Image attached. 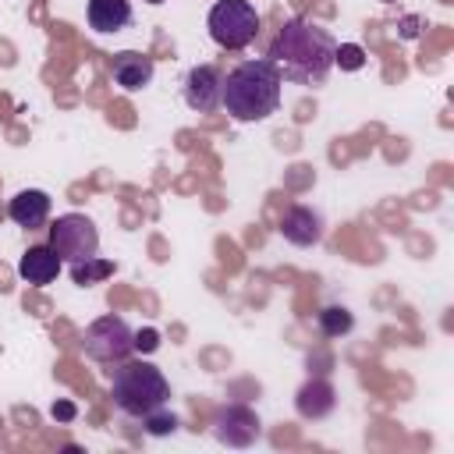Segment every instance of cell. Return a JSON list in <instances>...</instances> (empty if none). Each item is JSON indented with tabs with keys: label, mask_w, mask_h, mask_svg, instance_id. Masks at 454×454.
<instances>
[{
	"label": "cell",
	"mask_w": 454,
	"mask_h": 454,
	"mask_svg": "<svg viewBox=\"0 0 454 454\" xmlns=\"http://www.w3.org/2000/svg\"><path fill=\"white\" fill-rule=\"evenodd\" d=\"M213 433L220 443L227 447H248L259 440V419L252 408L245 404H227L216 411V422H213Z\"/></svg>",
	"instance_id": "cell-8"
},
{
	"label": "cell",
	"mask_w": 454,
	"mask_h": 454,
	"mask_svg": "<svg viewBox=\"0 0 454 454\" xmlns=\"http://www.w3.org/2000/svg\"><path fill=\"white\" fill-rule=\"evenodd\" d=\"M106 277H114V262L103 259V255H92V259H82V262H71V280L78 287H92V284H103Z\"/></svg>",
	"instance_id": "cell-15"
},
{
	"label": "cell",
	"mask_w": 454,
	"mask_h": 454,
	"mask_svg": "<svg viewBox=\"0 0 454 454\" xmlns=\"http://www.w3.org/2000/svg\"><path fill=\"white\" fill-rule=\"evenodd\" d=\"M85 14L96 32H121L131 25V0H89Z\"/></svg>",
	"instance_id": "cell-14"
},
{
	"label": "cell",
	"mask_w": 454,
	"mask_h": 454,
	"mask_svg": "<svg viewBox=\"0 0 454 454\" xmlns=\"http://www.w3.org/2000/svg\"><path fill=\"white\" fill-rule=\"evenodd\" d=\"M337 39L312 18H287L270 43L266 60L291 85H323L333 67Z\"/></svg>",
	"instance_id": "cell-1"
},
{
	"label": "cell",
	"mask_w": 454,
	"mask_h": 454,
	"mask_svg": "<svg viewBox=\"0 0 454 454\" xmlns=\"http://www.w3.org/2000/svg\"><path fill=\"white\" fill-rule=\"evenodd\" d=\"M46 245L60 255V262L71 266V262L99 255V231L85 213H64L50 223V241Z\"/></svg>",
	"instance_id": "cell-5"
},
{
	"label": "cell",
	"mask_w": 454,
	"mask_h": 454,
	"mask_svg": "<svg viewBox=\"0 0 454 454\" xmlns=\"http://www.w3.org/2000/svg\"><path fill=\"white\" fill-rule=\"evenodd\" d=\"M60 255L50 248V245H32V248H25V255L18 259V277L25 280V284H32V287H46V284H53L57 280V273H60Z\"/></svg>",
	"instance_id": "cell-11"
},
{
	"label": "cell",
	"mask_w": 454,
	"mask_h": 454,
	"mask_svg": "<svg viewBox=\"0 0 454 454\" xmlns=\"http://www.w3.org/2000/svg\"><path fill=\"white\" fill-rule=\"evenodd\" d=\"M223 99V71L216 64H195L184 74V103L199 114H213Z\"/></svg>",
	"instance_id": "cell-7"
},
{
	"label": "cell",
	"mask_w": 454,
	"mask_h": 454,
	"mask_svg": "<svg viewBox=\"0 0 454 454\" xmlns=\"http://www.w3.org/2000/svg\"><path fill=\"white\" fill-rule=\"evenodd\" d=\"M142 422H145V433H153V436H167V433H174V429H177V415H174V411H167V404H163V408H156V411H149Z\"/></svg>",
	"instance_id": "cell-18"
},
{
	"label": "cell",
	"mask_w": 454,
	"mask_h": 454,
	"mask_svg": "<svg viewBox=\"0 0 454 454\" xmlns=\"http://www.w3.org/2000/svg\"><path fill=\"white\" fill-rule=\"evenodd\" d=\"M333 64H337L340 71H362V67H365V50H362L358 43H340V46L333 50Z\"/></svg>",
	"instance_id": "cell-17"
},
{
	"label": "cell",
	"mask_w": 454,
	"mask_h": 454,
	"mask_svg": "<svg viewBox=\"0 0 454 454\" xmlns=\"http://www.w3.org/2000/svg\"><path fill=\"white\" fill-rule=\"evenodd\" d=\"M422 18L419 14H408V18H401L397 21V32H401V39H419V32H422Z\"/></svg>",
	"instance_id": "cell-20"
},
{
	"label": "cell",
	"mask_w": 454,
	"mask_h": 454,
	"mask_svg": "<svg viewBox=\"0 0 454 454\" xmlns=\"http://www.w3.org/2000/svg\"><path fill=\"white\" fill-rule=\"evenodd\" d=\"M160 348V330L145 326V330H135V351H156Z\"/></svg>",
	"instance_id": "cell-19"
},
{
	"label": "cell",
	"mask_w": 454,
	"mask_h": 454,
	"mask_svg": "<svg viewBox=\"0 0 454 454\" xmlns=\"http://www.w3.org/2000/svg\"><path fill=\"white\" fill-rule=\"evenodd\" d=\"M110 74H114V85H121L124 92H142L153 82L156 64H153V57H145L138 50H121L110 60Z\"/></svg>",
	"instance_id": "cell-9"
},
{
	"label": "cell",
	"mask_w": 454,
	"mask_h": 454,
	"mask_svg": "<svg viewBox=\"0 0 454 454\" xmlns=\"http://www.w3.org/2000/svg\"><path fill=\"white\" fill-rule=\"evenodd\" d=\"M380 4H394V0H380Z\"/></svg>",
	"instance_id": "cell-23"
},
{
	"label": "cell",
	"mask_w": 454,
	"mask_h": 454,
	"mask_svg": "<svg viewBox=\"0 0 454 454\" xmlns=\"http://www.w3.org/2000/svg\"><path fill=\"white\" fill-rule=\"evenodd\" d=\"M316 323H319V333L323 337H344L355 326V316L344 305H326V309H319Z\"/></svg>",
	"instance_id": "cell-16"
},
{
	"label": "cell",
	"mask_w": 454,
	"mask_h": 454,
	"mask_svg": "<svg viewBox=\"0 0 454 454\" xmlns=\"http://www.w3.org/2000/svg\"><path fill=\"white\" fill-rule=\"evenodd\" d=\"M294 408H298L301 419H326L337 408V394L326 380H309V383H301V390L294 397Z\"/></svg>",
	"instance_id": "cell-13"
},
{
	"label": "cell",
	"mask_w": 454,
	"mask_h": 454,
	"mask_svg": "<svg viewBox=\"0 0 454 454\" xmlns=\"http://www.w3.org/2000/svg\"><path fill=\"white\" fill-rule=\"evenodd\" d=\"M280 238L291 241V245H298V248L319 245V238H323V216L312 206H291L280 216Z\"/></svg>",
	"instance_id": "cell-10"
},
{
	"label": "cell",
	"mask_w": 454,
	"mask_h": 454,
	"mask_svg": "<svg viewBox=\"0 0 454 454\" xmlns=\"http://www.w3.org/2000/svg\"><path fill=\"white\" fill-rule=\"evenodd\" d=\"M50 415H53L57 422H71V419L78 415V408H74L71 401H53V408H50Z\"/></svg>",
	"instance_id": "cell-21"
},
{
	"label": "cell",
	"mask_w": 454,
	"mask_h": 454,
	"mask_svg": "<svg viewBox=\"0 0 454 454\" xmlns=\"http://www.w3.org/2000/svg\"><path fill=\"white\" fill-rule=\"evenodd\" d=\"M7 216H11L18 227L39 231V227L50 220V195H46L43 188H21V192L7 202Z\"/></svg>",
	"instance_id": "cell-12"
},
{
	"label": "cell",
	"mask_w": 454,
	"mask_h": 454,
	"mask_svg": "<svg viewBox=\"0 0 454 454\" xmlns=\"http://www.w3.org/2000/svg\"><path fill=\"white\" fill-rule=\"evenodd\" d=\"M82 344H85V355L89 358H96V362H124L131 351H135V330L121 319V316H99V319H92L89 326H85V337H82Z\"/></svg>",
	"instance_id": "cell-6"
},
{
	"label": "cell",
	"mask_w": 454,
	"mask_h": 454,
	"mask_svg": "<svg viewBox=\"0 0 454 454\" xmlns=\"http://www.w3.org/2000/svg\"><path fill=\"white\" fill-rule=\"evenodd\" d=\"M209 35L223 50H245L259 32V11L248 0H216L209 7Z\"/></svg>",
	"instance_id": "cell-4"
},
{
	"label": "cell",
	"mask_w": 454,
	"mask_h": 454,
	"mask_svg": "<svg viewBox=\"0 0 454 454\" xmlns=\"http://www.w3.org/2000/svg\"><path fill=\"white\" fill-rule=\"evenodd\" d=\"M145 4H163V0H145Z\"/></svg>",
	"instance_id": "cell-22"
},
{
	"label": "cell",
	"mask_w": 454,
	"mask_h": 454,
	"mask_svg": "<svg viewBox=\"0 0 454 454\" xmlns=\"http://www.w3.org/2000/svg\"><path fill=\"white\" fill-rule=\"evenodd\" d=\"M110 397L128 419H145L170 401V383L153 362H117L110 380Z\"/></svg>",
	"instance_id": "cell-3"
},
{
	"label": "cell",
	"mask_w": 454,
	"mask_h": 454,
	"mask_svg": "<svg viewBox=\"0 0 454 454\" xmlns=\"http://www.w3.org/2000/svg\"><path fill=\"white\" fill-rule=\"evenodd\" d=\"M280 85H284V78L273 67V60H266V57L241 60L238 67H231L223 74L220 106L234 121H266L280 106Z\"/></svg>",
	"instance_id": "cell-2"
}]
</instances>
